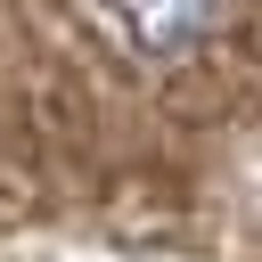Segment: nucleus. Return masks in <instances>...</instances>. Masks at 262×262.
Returning a JSON list of instances; mask_svg holds the SVG:
<instances>
[{
  "label": "nucleus",
  "mask_w": 262,
  "mask_h": 262,
  "mask_svg": "<svg viewBox=\"0 0 262 262\" xmlns=\"http://www.w3.org/2000/svg\"><path fill=\"white\" fill-rule=\"evenodd\" d=\"M221 8L229 0H82V16L123 49V57H188L221 33Z\"/></svg>",
  "instance_id": "nucleus-1"
}]
</instances>
